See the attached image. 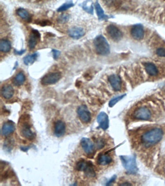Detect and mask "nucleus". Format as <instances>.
I'll return each instance as SVG.
<instances>
[{
	"label": "nucleus",
	"instance_id": "obj_30",
	"mask_svg": "<svg viewBox=\"0 0 165 186\" xmlns=\"http://www.w3.org/2000/svg\"><path fill=\"white\" fill-rule=\"evenodd\" d=\"M126 95V94H124L122 95H120V96H116L115 98H114L113 99L111 100L110 101H109V103H108L109 106L110 107H112L117 102H119L121 99H123Z\"/></svg>",
	"mask_w": 165,
	"mask_h": 186
},
{
	"label": "nucleus",
	"instance_id": "obj_21",
	"mask_svg": "<svg viewBox=\"0 0 165 186\" xmlns=\"http://www.w3.org/2000/svg\"><path fill=\"white\" fill-rule=\"evenodd\" d=\"M16 14L20 16L21 19L26 21L27 22H30L31 21V16L29 13V12L22 8H20L16 11Z\"/></svg>",
	"mask_w": 165,
	"mask_h": 186
},
{
	"label": "nucleus",
	"instance_id": "obj_25",
	"mask_svg": "<svg viewBox=\"0 0 165 186\" xmlns=\"http://www.w3.org/2000/svg\"><path fill=\"white\" fill-rule=\"evenodd\" d=\"M38 57V53H36L28 55L23 58V62L24 64L27 66L32 65L36 61Z\"/></svg>",
	"mask_w": 165,
	"mask_h": 186
},
{
	"label": "nucleus",
	"instance_id": "obj_11",
	"mask_svg": "<svg viewBox=\"0 0 165 186\" xmlns=\"http://www.w3.org/2000/svg\"><path fill=\"white\" fill-rule=\"evenodd\" d=\"M81 146L84 152L87 155H91L94 151V146L90 139L83 138L81 140Z\"/></svg>",
	"mask_w": 165,
	"mask_h": 186
},
{
	"label": "nucleus",
	"instance_id": "obj_17",
	"mask_svg": "<svg viewBox=\"0 0 165 186\" xmlns=\"http://www.w3.org/2000/svg\"><path fill=\"white\" fill-rule=\"evenodd\" d=\"M14 93L13 88L10 85H5L2 88L1 94L3 98L9 100L12 98Z\"/></svg>",
	"mask_w": 165,
	"mask_h": 186
},
{
	"label": "nucleus",
	"instance_id": "obj_29",
	"mask_svg": "<svg viewBox=\"0 0 165 186\" xmlns=\"http://www.w3.org/2000/svg\"><path fill=\"white\" fill-rule=\"evenodd\" d=\"M87 161H86L83 159L80 160V161H78V163H77L76 167L77 170L79 171H84L86 166L87 164Z\"/></svg>",
	"mask_w": 165,
	"mask_h": 186
},
{
	"label": "nucleus",
	"instance_id": "obj_9",
	"mask_svg": "<svg viewBox=\"0 0 165 186\" xmlns=\"http://www.w3.org/2000/svg\"><path fill=\"white\" fill-rule=\"evenodd\" d=\"M40 39V34L36 30H32L28 40V47L30 50L34 49Z\"/></svg>",
	"mask_w": 165,
	"mask_h": 186
},
{
	"label": "nucleus",
	"instance_id": "obj_38",
	"mask_svg": "<svg viewBox=\"0 0 165 186\" xmlns=\"http://www.w3.org/2000/svg\"><path fill=\"white\" fill-rule=\"evenodd\" d=\"M120 185H121V186H122V185H124V186H129V185H132V184L128 183V182H124V183H121V184H120Z\"/></svg>",
	"mask_w": 165,
	"mask_h": 186
},
{
	"label": "nucleus",
	"instance_id": "obj_20",
	"mask_svg": "<svg viewBox=\"0 0 165 186\" xmlns=\"http://www.w3.org/2000/svg\"><path fill=\"white\" fill-rule=\"evenodd\" d=\"M112 161V158L106 154L100 155L97 158V163L100 165H107Z\"/></svg>",
	"mask_w": 165,
	"mask_h": 186
},
{
	"label": "nucleus",
	"instance_id": "obj_1",
	"mask_svg": "<svg viewBox=\"0 0 165 186\" xmlns=\"http://www.w3.org/2000/svg\"><path fill=\"white\" fill-rule=\"evenodd\" d=\"M163 136V130L156 128L143 134L141 139L142 142L146 144L154 145L160 141Z\"/></svg>",
	"mask_w": 165,
	"mask_h": 186
},
{
	"label": "nucleus",
	"instance_id": "obj_27",
	"mask_svg": "<svg viewBox=\"0 0 165 186\" xmlns=\"http://www.w3.org/2000/svg\"><path fill=\"white\" fill-rule=\"evenodd\" d=\"M81 7L84 11H85L90 14H94L93 3L90 0H87L86 1L84 2L81 5Z\"/></svg>",
	"mask_w": 165,
	"mask_h": 186
},
{
	"label": "nucleus",
	"instance_id": "obj_7",
	"mask_svg": "<svg viewBox=\"0 0 165 186\" xmlns=\"http://www.w3.org/2000/svg\"><path fill=\"white\" fill-rule=\"evenodd\" d=\"M106 31L109 36L114 41H119L122 39V33L115 25L112 24L108 25L107 27Z\"/></svg>",
	"mask_w": 165,
	"mask_h": 186
},
{
	"label": "nucleus",
	"instance_id": "obj_8",
	"mask_svg": "<svg viewBox=\"0 0 165 186\" xmlns=\"http://www.w3.org/2000/svg\"><path fill=\"white\" fill-rule=\"evenodd\" d=\"M77 113L80 119L83 123H87L91 120V114L86 105L80 106L77 109Z\"/></svg>",
	"mask_w": 165,
	"mask_h": 186
},
{
	"label": "nucleus",
	"instance_id": "obj_15",
	"mask_svg": "<svg viewBox=\"0 0 165 186\" xmlns=\"http://www.w3.org/2000/svg\"><path fill=\"white\" fill-rule=\"evenodd\" d=\"M108 81L115 91H120L121 89V81L120 77L117 75H112L108 77Z\"/></svg>",
	"mask_w": 165,
	"mask_h": 186
},
{
	"label": "nucleus",
	"instance_id": "obj_2",
	"mask_svg": "<svg viewBox=\"0 0 165 186\" xmlns=\"http://www.w3.org/2000/svg\"><path fill=\"white\" fill-rule=\"evenodd\" d=\"M29 116L24 115L21 116L19 120L20 122V131L22 137L29 140H33L35 137V133H33L30 124L29 123Z\"/></svg>",
	"mask_w": 165,
	"mask_h": 186
},
{
	"label": "nucleus",
	"instance_id": "obj_37",
	"mask_svg": "<svg viewBox=\"0 0 165 186\" xmlns=\"http://www.w3.org/2000/svg\"><path fill=\"white\" fill-rule=\"evenodd\" d=\"M116 179V175H114L112 177V179H111V180L109 181L108 182L107 184V185H109L110 184H112V183H113L114 181Z\"/></svg>",
	"mask_w": 165,
	"mask_h": 186
},
{
	"label": "nucleus",
	"instance_id": "obj_24",
	"mask_svg": "<svg viewBox=\"0 0 165 186\" xmlns=\"http://www.w3.org/2000/svg\"><path fill=\"white\" fill-rule=\"evenodd\" d=\"M83 171L85 173L86 176L87 177H94L95 175V171L94 169L93 164L91 161H88L86 166Z\"/></svg>",
	"mask_w": 165,
	"mask_h": 186
},
{
	"label": "nucleus",
	"instance_id": "obj_4",
	"mask_svg": "<svg viewBox=\"0 0 165 186\" xmlns=\"http://www.w3.org/2000/svg\"><path fill=\"white\" fill-rule=\"evenodd\" d=\"M121 160L122 162V165L127 172L130 174H136L138 171L136 159L132 156H121Z\"/></svg>",
	"mask_w": 165,
	"mask_h": 186
},
{
	"label": "nucleus",
	"instance_id": "obj_32",
	"mask_svg": "<svg viewBox=\"0 0 165 186\" xmlns=\"http://www.w3.org/2000/svg\"><path fill=\"white\" fill-rule=\"evenodd\" d=\"M156 54L160 57H165V49L160 48L156 50Z\"/></svg>",
	"mask_w": 165,
	"mask_h": 186
},
{
	"label": "nucleus",
	"instance_id": "obj_18",
	"mask_svg": "<svg viewBox=\"0 0 165 186\" xmlns=\"http://www.w3.org/2000/svg\"><path fill=\"white\" fill-rule=\"evenodd\" d=\"M95 8L96 11V14H97L99 20H100V21L106 20L109 18V17L107 15L105 14L104 10H103L99 3V2L97 1H96V2H95Z\"/></svg>",
	"mask_w": 165,
	"mask_h": 186
},
{
	"label": "nucleus",
	"instance_id": "obj_36",
	"mask_svg": "<svg viewBox=\"0 0 165 186\" xmlns=\"http://www.w3.org/2000/svg\"><path fill=\"white\" fill-rule=\"evenodd\" d=\"M25 52V49H22L19 51V50H16V49H15L14 50V53L16 55H21L23 54Z\"/></svg>",
	"mask_w": 165,
	"mask_h": 186
},
{
	"label": "nucleus",
	"instance_id": "obj_34",
	"mask_svg": "<svg viewBox=\"0 0 165 186\" xmlns=\"http://www.w3.org/2000/svg\"><path fill=\"white\" fill-rule=\"evenodd\" d=\"M96 146H97V148L99 149H101L104 147V142H103V141L101 140H99L97 141V142L96 143Z\"/></svg>",
	"mask_w": 165,
	"mask_h": 186
},
{
	"label": "nucleus",
	"instance_id": "obj_16",
	"mask_svg": "<svg viewBox=\"0 0 165 186\" xmlns=\"http://www.w3.org/2000/svg\"><path fill=\"white\" fill-rule=\"evenodd\" d=\"M15 130V125L12 121H8L2 125V133L3 136H8Z\"/></svg>",
	"mask_w": 165,
	"mask_h": 186
},
{
	"label": "nucleus",
	"instance_id": "obj_28",
	"mask_svg": "<svg viewBox=\"0 0 165 186\" xmlns=\"http://www.w3.org/2000/svg\"><path fill=\"white\" fill-rule=\"evenodd\" d=\"M74 6V4L72 2H68L64 3L57 9L58 12H63L66 11L70 8Z\"/></svg>",
	"mask_w": 165,
	"mask_h": 186
},
{
	"label": "nucleus",
	"instance_id": "obj_5",
	"mask_svg": "<svg viewBox=\"0 0 165 186\" xmlns=\"http://www.w3.org/2000/svg\"><path fill=\"white\" fill-rule=\"evenodd\" d=\"M61 78L60 73L53 72L45 75L41 80V82L44 86H48L55 84Z\"/></svg>",
	"mask_w": 165,
	"mask_h": 186
},
{
	"label": "nucleus",
	"instance_id": "obj_3",
	"mask_svg": "<svg viewBox=\"0 0 165 186\" xmlns=\"http://www.w3.org/2000/svg\"><path fill=\"white\" fill-rule=\"evenodd\" d=\"M95 51L100 55H107L110 53L109 44L106 39L102 35H99L95 37L94 41Z\"/></svg>",
	"mask_w": 165,
	"mask_h": 186
},
{
	"label": "nucleus",
	"instance_id": "obj_22",
	"mask_svg": "<svg viewBox=\"0 0 165 186\" xmlns=\"http://www.w3.org/2000/svg\"><path fill=\"white\" fill-rule=\"evenodd\" d=\"M25 81V76L22 72H20L12 80L13 83L16 86H22Z\"/></svg>",
	"mask_w": 165,
	"mask_h": 186
},
{
	"label": "nucleus",
	"instance_id": "obj_13",
	"mask_svg": "<svg viewBox=\"0 0 165 186\" xmlns=\"http://www.w3.org/2000/svg\"><path fill=\"white\" fill-rule=\"evenodd\" d=\"M69 36L72 39L79 40L85 35V32L83 28L79 27H73L68 30Z\"/></svg>",
	"mask_w": 165,
	"mask_h": 186
},
{
	"label": "nucleus",
	"instance_id": "obj_35",
	"mask_svg": "<svg viewBox=\"0 0 165 186\" xmlns=\"http://www.w3.org/2000/svg\"><path fill=\"white\" fill-rule=\"evenodd\" d=\"M38 24L42 26H45L46 25H49L51 24V22H49V21H41L38 22Z\"/></svg>",
	"mask_w": 165,
	"mask_h": 186
},
{
	"label": "nucleus",
	"instance_id": "obj_19",
	"mask_svg": "<svg viewBox=\"0 0 165 186\" xmlns=\"http://www.w3.org/2000/svg\"><path fill=\"white\" fill-rule=\"evenodd\" d=\"M145 68L148 74L153 76H156L158 74V68L156 66L151 63H146L144 64Z\"/></svg>",
	"mask_w": 165,
	"mask_h": 186
},
{
	"label": "nucleus",
	"instance_id": "obj_12",
	"mask_svg": "<svg viewBox=\"0 0 165 186\" xmlns=\"http://www.w3.org/2000/svg\"><path fill=\"white\" fill-rule=\"evenodd\" d=\"M97 121L100 128L106 130L109 127L108 115L105 112H101L97 117Z\"/></svg>",
	"mask_w": 165,
	"mask_h": 186
},
{
	"label": "nucleus",
	"instance_id": "obj_33",
	"mask_svg": "<svg viewBox=\"0 0 165 186\" xmlns=\"http://www.w3.org/2000/svg\"><path fill=\"white\" fill-rule=\"evenodd\" d=\"M53 56L54 59L55 60L58 59V57L60 55V52L59 50H56V49H53Z\"/></svg>",
	"mask_w": 165,
	"mask_h": 186
},
{
	"label": "nucleus",
	"instance_id": "obj_26",
	"mask_svg": "<svg viewBox=\"0 0 165 186\" xmlns=\"http://www.w3.org/2000/svg\"><path fill=\"white\" fill-rule=\"evenodd\" d=\"M104 3L109 8L116 9L120 6L121 0H103Z\"/></svg>",
	"mask_w": 165,
	"mask_h": 186
},
{
	"label": "nucleus",
	"instance_id": "obj_14",
	"mask_svg": "<svg viewBox=\"0 0 165 186\" xmlns=\"http://www.w3.org/2000/svg\"><path fill=\"white\" fill-rule=\"evenodd\" d=\"M66 133V125L61 120H58L55 122L54 128V133L57 137L63 136Z\"/></svg>",
	"mask_w": 165,
	"mask_h": 186
},
{
	"label": "nucleus",
	"instance_id": "obj_31",
	"mask_svg": "<svg viewBox=\"0 0 165 186\" xmlns=\"http://www.w3.org/2000/svg\"><path fill=\"white\" fill-rule=\"evenodd\" d=\"M69 19V16L68 14H62L59 17L58 21L60 23H66L68 21Z\"/></svg>",
	"mask_w": 165,
	"mask_h": 186
},
{
	"label": "nucleus",
	"instance_id": "obj_10",
	"mask_svg": "<svg viewBox=\"0 0 165 186\" xmlns=\"http://www.w3.org/2000/svg\"><path fill=\"white\" fill-rule=\"evenodd\" d=\"M131 35L135 40H140L143 39L144 35V31L142 25L140 24L134 25L131 28Z\"/></svg>",
	"mask_w": 165,
	"mask_h": 186
},
{
	"label": "nucleus",
	"instance_id": "obj_6",
	"mask_svg": "<svg viewBox=\"0 0 165 186\" xmlns=\"http://www.w3.org/2000/svg\"><path fill=\"white\" fill-rule=\"evenodd\" d=\"M133 116L136 119L148 120L151 118V113L147 108H139L134 112Z\"/></svg>",
	"mask_w": 165,
	"mask_h": 186
},
{
	"label": "nucleus",
	"instance_id": "obj_23",
	"mask_svg": "<svg viewBox=\"0 0 165 186\" xmlns=\"http://www.w3.org/2000/svg\"><path fill=\"white\" fill-rule=\"evenodd\" d=\"M11 48L10 41L5 39H2L0 41V50L3 53H8Z\"/></svg>",
	"mask_w": 165,
	"mask_h": 186
}]
</instances>
